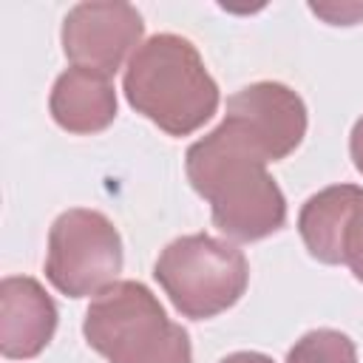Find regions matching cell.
<instances>
[{
    "label": "cell",
    "mask_w": 363,
    "mask_h": 363,
    "mask_svg": "<svg viewBox=\"0 0 363 363\" xmlns=\"http://www.w3.org/2000/svg\"><path fill=\"white\" fill-rule=\"evenodd\" d=\"M184 170L227 238L261 241L286 224V199L278 182L267 173L264 156L230 122L221 119L187 147Z\"/></svg>",
    "instance_id": "6da1fadb"
},
{
    "label": "cell",
    "mask_w": 363,
    "mask_h": 363,
    "mask_svg": "<svg viewBox=\"0 0 363 363\" xmlns=\"http://www.w3.org/2000/svg\"><path fill=\"white\" fill-rule=\"evenodd\" d=\"M128 105L167 136H190L218 111V85L199 48L182 34H153L128 60Z\"/></svg>",
    "instance_id": "7a4b0ae2"
},
{
    "label": "cell",
    "mask_w": 363,
    "mask_h": 363,
    "mask_svg": "<svg viewBox=\"0 0 363 363\" xmlns=\"http://www.w3.org/2000/svg\"><path fill=\"white\" fill-rule=\"evenodd\" d=\"M82 335L108 363H193L187 332L142 281H116L99 292L85 312Z\"/></svg>",
    "instance_id": "3957f363"
},
{
    "label": "cell",
    "mask_w": 363,
    "mask_h": 363,
    "mask_svg": "<svg viewBox=\"0 0 363 363\" xmlns=\"http://www.w3.org/2000/svg\"><path fill=\"white\" fill-rule=\"evenodd\" d=\"M153 278L179 315L207 320L238 303L250 284V267L235 244L210 233H193L159 252Z\"/></svg>",
    "instance_id": "277c9868"
},
{
    "label": "cell",
    "mask_w": 363,
    "mask_h": 363,
    "mask_svg": "<svg viewBox=\"0 0 363 363\" xmlns=\"http://www.w3.org/2000/svg\"><path fill=\"white\" fill-rule=\"evenodd\" d=\"M122 238L99 210L74 207L54 218L48 230L45 278L68 298H88L116 284L122 272Z\"/></svg>",
    "instance_id": "5b68a950"
},
{
    "label": "cell",
    "mask_w": 363,
    "mask_h": 363,
    "mask_svg": "<svg viewBox=\"0 0 363 363\" xmlns=\"http://www.w3.org/2000/svg\"><path fill=\"white\" fill-rule=\"evenodd\" d=\"M145 23L130 3H77L62 20V51L77 68L116 74L142 45Z\"/></svg>",
    "instance_id": "8992f818"
},
{
    "label": "cell",
    "mask_w": 363,
    "mask_h": 363,
    "mask_svg": "<svg viewBox=\"0 0 363 363\" xmlns=\"http://www.w3.org/2000/svg\"><path fill=\"white\" fill-rule=\"evenodd\" d=\"M224 122H230L264 162H281L306 136V105L284 82H252L227 99Z\"/></svg>",
    "instance_id": "52a82bcc"
},
{
    "label": "cell",
    "mask_w": 363,
    "mask_h": 363,
    "mask_svg": "<svg viewBox=\"0 0 363 363\" xmlns=\"http://www.w3.org/2000/svg\"><path fill=\"white\" fill-rule=\"evenodd\" d=\"M57 303L37 278L9 275L0 284V352L9 360L37 357L57 332Z\"/></svg>",
    "instance_id": "ba28073f"
},
{
    "label": "cell",
    "mask_w": 363,
    "mask_h": 363,
    "mask_svg": "<svg viewBox=\"0 0 363 363\" xmlns=\"http://www.w3.org/2000/svg\"><path fill=\"white\" fill-rule=\"evenodd\" d=\"M51 119L68 133H99L116 119V91L111 77L88 68H68L54 79L48 96Z\"/></svg>",
    "instance_id": "9c48e42d"
},
{
    "label": "cell",
    "mask_w": 363,
    "mask_h": 363,
    "mask_svg": "<svg viewBox=\"0 0 363 363\" xmlns=\"http://www.w3.org/2000/svg\"><path fill=\"white\" fill-rule=\"evenodd\" d=\"M363 196L357 184H332L309 196L298 213V233L312 258L320 264H343L340 238L349 218V210Z\"/></svg>",
    "instance_id": "30bf717a"
},
{
    "label": "cell",
    "mask_w": 363,
    "mask_h": 363,
    "mask_svg": "<svg viewBox=\"0 0 363 363\" xmlns=\"http://www.w3.org/2000/svg\"><path fill=\"white\" fill-rule=\"evenodd\" d=\"M286 363H357L354 340L337 329H312L286 352Z\"/></svg>",
    "instance_id": "8fae6325"
},
{
    "label": "cell",
    "mask_w": 363,
    "mask_h": 363,
    "mask_svg": "<svg viewBox=\"0 0 363 363\" xmlns=\"http://www.w3.org/2000/svg\"><path fill=\"white\" fill-rule=\"evenodd\" d=\"M340 252H343V264L363 284V196L349 210V218H346V227H343V238H340Z\"/></svg>",
    "instance_id": "7c38bea8"
},
{
    "label": "cell",
    "mask_w": 363,
    "mask_h": 363,
    "mask_svg": "<svg viewBox=\"0 0 363 363\" xmlns=\"http://www.w3.org/2000/svg\"><path fill=\"white\" fill-rule=\"evenodd\" d=\"M349 153H352V162L354 167L363 173V116L354 122L352 128V136H349Z\"/></svg>",
    "instance_id": "4fadbf2b"
},
{
    "label": "cell",
    "mask_w": 363,
    "mask_h": 363,
    "mask_svg": "<svg viewBox=\"0 0 363 363\" xmlns=\"http://www.w3.org/2000/svg\"><path fill=\"white\" fill-rule=\"evenodd\" d=\"M218 363H272V357H267L261 352H233V354L221 357Z\"/></svg>",
    "instance_id": "5bb4252c"
}]
</instances>
